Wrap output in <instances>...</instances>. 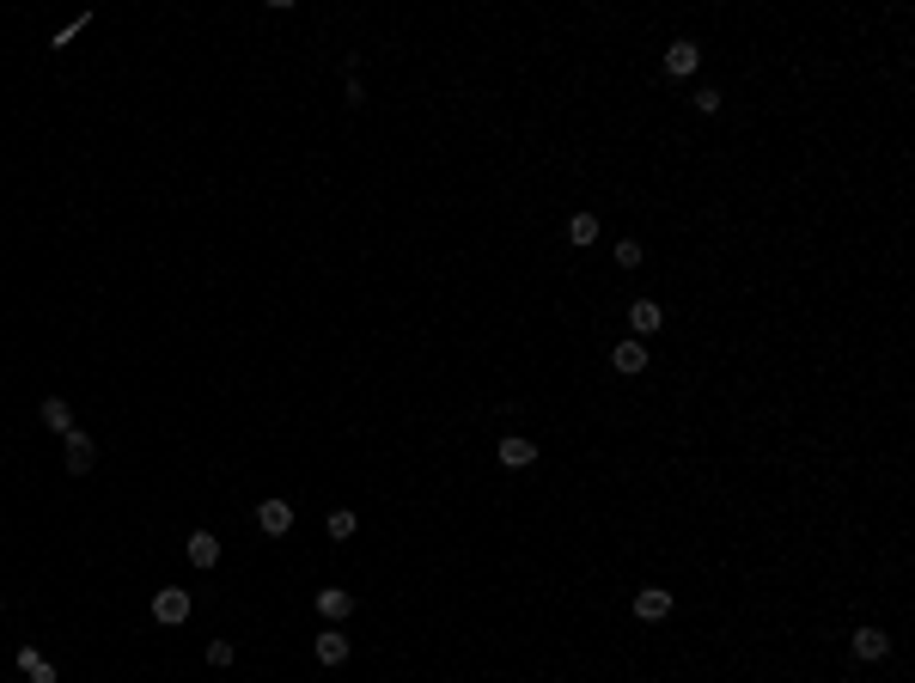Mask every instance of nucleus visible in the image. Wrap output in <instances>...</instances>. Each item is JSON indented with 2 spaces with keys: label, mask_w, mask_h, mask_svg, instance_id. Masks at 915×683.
<instances>
[{
  "label": "nucleus",
  "mask_w": 915,
  "mask_h": 683,
  "mask_svg": "<svg viewBox=\"0 0 915 683\" xmlns=\"http://www.w3.org/2000/svg\"><path fill=\"white\" fill-rule=\"evenodd\" d=\"M183 617H189V592H183V586H165V592H153V623L178 628Z\"/></svg>",
  "instance_id": "nucleus-1"
},
{
  "label": "nucleus",
  "mask_w": 915,
  "mask_h": 683,
  "mask_svg": "<svg viewBox=\"0 0 915 683\" xmlns=\"http://www.w3.org/2000/svg\"><path fill=\"white\" fill-rule=\"evenodd\" d=\"M61 440H67V470H74V476H86V470L98 464V440H92V433L74 427V433H61Z\"/></svg>",
  "instance_id": "nucleus-2"
},
{
  "label": "nucleus",
  "mask_w": 915,
  "mask_h": 683,
  "mask_svg": "<svg viewBox=\"0 0 915 683\" xmlns=\"http://www.w3.org/2000/svg\"><path fill=\"white\" fill-rule=\"evenodd\" d=\"M849 647H854V659L873 665V659H885V653H891V635H885V628H854Z\"/></svg>",
  "instance_id": "nucleus-3"
},
{
  "label": "nucleus",
  "mask_w": 915,
  "mask_h": 683,
  "mask_svg": "<svg viewBox=\"0 0 915 683\" xmlns=\"http://www.w3.org/2000/svg\"><path fill=\"white\" fill-rule=\"evenodd\" d=\"M635 617H641V623L671 617V592H666V586H641V592H635Z\"/></svg>",
  "instance_id": "nucleus-4"
},
{
  "label": "nucleus",
  "mask_w": 915,
  "mask_h": 683,
  "mask_svg": "<svg viewBox=\"0 0 915 683\" xmlns=\"http://www.w3.org/2000/svg\"><path fill=\"white\" fill-rule=\"evenodd\" d=\"M318 617H324V623H336V628H342L348 617H354V598H348L342 586H324V592H318Z\"/></svg>",
  "instance_id": "nucleus-5"
},
{
  "label": "nucleus",
  "mask_w": 915,
  "mask_h": 683,
  "mask_svg": "<svg viewBox=\"0 0 915 683\" xmlns=\"http://www.w3.org/2000/svg\"><path fill=\"white\" fill-rule=\"evenodd\" d=\"M257 525H263V537H287V531H293V506H287V501H263V506H257Z\"/></svg>",
  "instance_id": "nucleus-6"
},
{
  "label": "nucleus",
  "mask_w": 915,
  "mask_h": 683,
  "mask_svg": "<svg viewBox=\"0 0 915 683\" xmlns=\"http://www.w3.org/2000/svg\"><path fill=\"white\" fill-rule=\"evenodd\" d=\"M610 366H616V372H647V342H616V348H610Z\"/></svg>",
  "instance_id": "nucleus-7"
},
{
  "label": "nucleus",
  "mask_w": 915,
  "mask_h": 683,
  "mask_svg": "<svg viewBox=\"0 0 915 683\" xmlns=\"http://www.w3.org/2000/svg\"><path fill=\"white\" fill-rule=\"evenodd\" d=\"M183 556H189L196 567H214L220 562V537H214V531H196V537L183 543Z\"/></svg>",
  "instance_id": "nucleus-8"
},
{
  "label": "nucleus",
  "mask_w": 915,
  "mask_h": 683,
  "mask_svg": "<svg viewBox=\"0 0 915 683\" xmlns=\"http://www.w3.org/2000/svg\"><path fill=\"white\" fill-rule=\"evenodd\" d=\"M659 323H666V311H659L653 300H635V305H629V330H635V336H653Z\"/></svg>",
  "instance_id": "nucleus-9"
},
{
  "label": "nucleus",
  "mask_w": 915,
  "mask_h": 683,
  "mask_svg": "<svg viewBox=\"0 0 915 683\" xmlns=\"http://www.w3.org/2000/svg\"><path fill=\"white\" fill-rule=\"evenodd\" d=\"M696 61H702V49H696V43H671V49H666V74H677V80H684V74H696Z\"/></svg>",
  "instance_id": "nucleus-10"
},
{
  "label": "nucleus",
  "mask_w": 915,
  "mask_h": 683,
  "mask_svg": "<svg viewBox=\"0 0 915 683\" xmlns=\"http://www.w3.org/2000/svg\"><path fill=\"white\" fill-rule=\"evenodd\" d=\"M348 659V635H342V628H324V635H318V665H342Z\"/></svg>",
  "instance_id": "nucleus-11"
},
{
  "label": "nucleus",
  "mask_w": 915,
  "mask_h": 683,
  "mask_svg": "<svg viewBox=\"0 0 915 683\" xmlns=\"http://www.w3.org/2000/svg\"><path fill=\"white\" fill-rule=\"evenodd\" d=\"M501 464H513V470H525V464H537V440H501Z\"/></svg>",
  "instance_id": "nucleus-12"
},
{
  "label": "nucleus",
  "mask_w": 915,
  "mask_h": 683,
  "mask_svg": "<svg viewBox=\"0 0 915 683\" xmlns=\"http://www.w3.org/2000/svg\"><path fill=\"white\" fill-rule=\"evenodd\" d=\"M43 427H49V433H74V409H67L61 397H49L43 403Z\"/></svg>",
  "instance_id": "nucleus-13"
},
{
  "label": "nucleus",
  "mask_w": 915,
  "mask_h": 683,
  "mask_svg": "<svg viewBox=\"0 0 915 683\" xmlns=\"http://www.w3.org/2000/svg\"><path fill=\"white\" fill-rule=\"evenodd\" d=\"M592 239H598V220H592V214H574V220H568V244H592Z\"/></svg>",
  "instance_id": "nucleus-14"
},
{
  "label": "nucleus",
  "mask_w": 915,
  "mask_h": 683,
  "mask_svg": "<svg viewBox=\"0 0 915 683\" xmlns=\"http://www.w3.org/2000/svg\"><path fill=\"white\" fill-rule=\"evenodd\" d=\"M324 531H330L336 543H342V537H354V513H348V506H342V513H330V519H324Z\"/></svg>",
  "instance_id": "nucleus-15"
},
{
  "label": "nucleus",
  "mask_w": 915,
  "mask_h": 683,
  "mask_svg": "<svg viewBox=\"0 0 915 683\" xmlns=\"http://www.w3.org/2000/svg\"><path fill=\"white\" fill-rule=\"evenodd\" d=\"M616 262H623V269H635V262H641V244L623 239V244H616Z\"/></svg>",
  "instance_id": "nucleus-16"
},
{
  "label": "nucleus",
  "mask_w": 915,
  "mask_h": 683,
  "mask_svg": "<svg viewBox=\"0 0 915 683\" xmlns=\"http://www.w3.org/2000/svg\"><path fill=\"white\" fill-rule=\"evenodd\" d=\"M696 110H708V117H714V110H720V92H714V86H702V92H696Z\"/></svg>",
  "instance_id": "nucleus-17"
},
{
  "label": "nucleus",
  "mask_w": 915,
  "mask_h": 683,
  "mask_svg": "<svg viewBox=\"0 0 915 683\" xmlns=\"http://www.w3.org/2000/svg\"><path fill=\"white\" fill-rule=\"evenodd\" d=\"M208 665H232V641H214V647H208Z\"/></svg>",
  "instance_id": "nucleus-18"
},
{
  "label": "nucleus",
  "mask_w": 915,
  "mask_h": 683,
  "mask_svg": "<svg viewBox=\"0 0 915 683\" xmlns=\"http://www.w3.org/2000/svg\"><path fill=\"white\" fill-rule=\"evenodd\" d=\"M37 683H56V671H49V665H43V671H37Z\"/></svg>",
  "instance_id": "nucleus-19"
}]
</instances>
